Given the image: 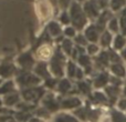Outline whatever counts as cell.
<instances>
[{"label":"cell","mask_w":126,"mask_h":122,"mask_svg":"<svg viewBox=\"0 0 126 122\" xmlns=\"http://www.w3.org/2000/svg\"><path fill=\"white\" fill-rule=\"evenodd\" d=\"M69 13L71 17V24L75 27L76 30H84L89 24V18L85 13L83 6L80 2L73 1L69 8Z\"/></svg>","instance_id":"6da1fadb"},{"label":"cell","mask_w":126,"mask_h":122,"mask_svg":"<svg viewBox=\"0 0 126 122\" xmlns=\"http://www.w3.org/2000/svg\"><path fill=\"white\" fill-rule=\"evenodd\" d=\"M65 53L62 51V49L57 48L54 50V55L51 58L49 67H50V71L57 78H63L65 73V67H66V57Z\"/></svg>","instance_id":"7a4b0ae2"},{"label":"cell","mask_w":126,"mask_h":122,"mask_svg":"<svg viewBox=\"0 0 126 122\" xmlns=\"http://www.w3.org/2000/svg\"><path fill=\"white\" fill-rule=\"evenodd\" d=\"M42 79L38 77L34 72L27 71V70H22V72L17 74L16 77V82L21 89H26V88L31 87H37L40 84Z\"/></svg>","instance_id":"3957f363"},{"label":"cell","mask_w":126,"mask_h":122,"mask_svg":"<svg viewBox=\"0 0 126 122\" xmlns=\"http://www.w3.org/2000/svg\"><path fill=\"white\" fill-rule=\"evenodd\" d=\"M44 96H46V88L40 87V85L26 88V89H22V92H21V97L23 99V101L35 103V104L40 100H42V98Z\"/></svg>","instance_id":"277c9868"},{"label":"cell","mask_w":126,"mask_h":122,"mask_svg":"<svg viewBox=\"0 0 126 122\" xmlns=\"http://www.w3.org/2000/svg\"><path fill=\"white\" fill-rule=\"evenodd\" d=\"M61 99H58L53 93H46V96L42 98L41 105L48 109L51 113H58L61 109Z\"/></svg>","instance_id":"5b68a950"},{"label":"cell","mask_w":126,"mask_h":122,"mask_svg":"<svg viewBox=\"0 0 126 122\" xmlns=\"http://www.w3.org/2000/svg\"><path fill=\"white\" fill-rule=\"evenodd\" d=\"M110 80H111V72L107 70H102L98 71L95 76L93 77V87L95 90L104 89L105 87L110 84Z\"/></svg>","instance_id":"8992f818"},{"label":"cell","mask_w":126,"mask_h":122,"mask_svg":"<svg viewBox=\"0 0 126 122\" xmlns=\"http://www.w3.org/2000/svg\"><path fill=\"white\" fill-rule=\"evenodd\" d=\"M104 92L106 93L107 98L110 101V108H113L116 105L117 100L122 97L123 87H118V85H114L110 83L107 87L104 88Z\"/></svg>","instance_id":"52a82bcc"},{"label":"cell","mask_w":126,"mask_h":122,"mask_svg":"<svg viewBox=\"0 0 126 122\" xmlns=\"http://www.w3.org/2000/svg\"><path fill=\"white\" fill-rule=\"evenodd\" d=\"M89 101L92 105L95 107H110V101L106 93L101 90H95L89 97Z\"/></svg>","instance_id":"ba28073f"},{"label":"cell","mask_w":126,"mask_h":122,"mask_svg":"<svg viewBox=\"0 0 126 122\" xmlns=\"http://www.w3.org/2000/svg\"><path fill=\"white\" fill-rule=\"evenodd\" d=\"M17 62L19 64V67L22 70H27V71H31V70L34 69L35 67V59L33 57V55L31 53V51H27L23 52L18 57Z\"/></svg>","instance_id":"9c48e42d"},{"label":"cell","mask_w":126,"mask_h":122,"mask_svg":"<svg viewBox=\"0 0 126 122\" xmlns=\"http://www.w3.org/2000/svg\"><path fill=\"white\" fill-rule=\"evenodd\" d=\"M83 9H84L87 18L91 20H96L102 11L96 0H85L83 2Z\"/></svg>","instance_id":"30bf717a"},{"label":"cell","mask_w":126,"mask_h":122,"mask_svg":"<svg viewBox=\"0 0 126 122\" xmlns=\"http://www.w3.org/2000/svg\"><path fill=\"white\" fill-rule=\"evenodd\" d=\"M54 55V50L53 47L50 42H44L41 43L38 47L37 51H35V57L38 58L40 61H48L51 60V58Z\"/></svg>","instance_id":"8fae6325"},{"label":"cell","mask_w":126,"mask_h":122,"mask_svg":"<svg viewBox=\"0 0 126 122\" xmlns=\"http://www.w3.org/2000/svg\"><path fill=\"white\" fill-rule=\"evenodd\" d=\"M103 31L104 30H102L95 22H93V23H89L86 28L84 29V35H85V37H86V39L89 40V42L98 43L101 33H102Z\"/></svg>","instance_id":"7c38bea8"},{"label":"cell","mask_w":126,"mask_h":122,"mask_svg":"<svg viewBox=\"0 0 126 122\" xmlns=\"http://www.w3.org/2000/svg\"><path fill=\"white\" fill-rule=\"evenodd\" d=\"M93 61H94V65H96L95 68L98 70V71L106 70V68H109L110 64H111L109 50H107V49H103V50H101L100 53L95 56V58H94Z\"/></svg>","instance_id":"4fadbf2b"},{"label":"cell","mask_w":126,"mask_h":122,"mask_svg":"<svg viewBox=\"0 0 126 122\" xmlns=\"http://www.w3.org/2000/svg\"><path fill=\"white\" fill-rule=\"evenodd\" d=\"M60 103L62 110H75L83 105L82 100L78 96H66L65 98L61 99Z\"/></svg>","instance_id":"5bb4252c"},{"label":"cell","mask_w":126,"mask_h":122,"mask_svg":"<svg viewBox=\"0 0 126 122\" xmlns=\"http://www.w3.org/2000/svg\"><path fill=\"white\" fill-rule=\"evenodd\" d=\"M33 72L37 74L38 77L42 79V80H46V79L50 78L51 77V71H50V67L47 63V61H39V62L35 64Z\"/></svg>","instance_id":"9a60e30c"},{"label":"cell","mask_w":126,"mask_h":122,"mask_svg":"<svg viewBox=\"0 0 126 122\" xmlns=\"http://www.w3.org/2000/svg\"><path fill=\"white\" fill-rule=\"evenodd\" d=\"M93 81L89 80V79H83V80L76 82V89L79 90L81 94L85 97H89L93 92Z\"/></svg>","instance_id":"2e32d148"},{"label":"cell","mask_w":126,"mask_h":122,"mask_svg":"<svg viewBox=\"0 0 126 122\" xmlns=\"http://www.w3.org/2000/svg\"><path fill=\"white\" fill-rule=\"evenodd\" d=\"M49 0H40L38 2V11L42 19H48L52 15V6Z\"/></svg>","instance_id":"e0dca14e"},{"label":"cell","mask_w":126,"mask_h":122,"mask_svg":"<svg viewBox=\"0 0 126 122\" xmlns=\"http://www.w3.org/2000/svg\"><path fill=\"white\" fill-rule=\"evenodd\" d=\"M109 71L111 74L115 77H118L121 79H126V67L124 62H116V63H111L109 67Z\"/></svg>","instance_id":"ac0fdd59"},{"label":"cell","mask_w":126,"mask_h":122,"mask_svg":"<svg viewBox=\"0 0 126 122\" xmlns=\"http://www.w3.org/2000/svg\"><path fill=\"white\" fill-rule=\"evenodd\" d=\"M113 39H114V35L110 30L105 29V30L101 33L100 40H98V44L101 46V48H102V49L112 48V44H113Z\"/></svg>","instance_id":"d6986e66"},{"label":"cell","mask_w":126,"mask_h":122,"mask_svg":"<svg viewBox=\"0 0 126 122\" xmlns=\"http://www.w3.org/2000/svg\"><path fill=\"white\" fill-rule=\"evenodd\" d=\"M46 30L48 31V33L53 38H57L59 36L63 35V29L62 26L59 21H54V20H51L49 21V23L47 24Z\"/></svg>","instance_id":"ffe728a7"},{"label":"cell","mask_w":126,"mask_h":122,"mask_svg":"<svg viewBox=\"0 0 126 122\" xmlns=\"http://www.w3.org/2000/svg\"><path fill=\"white\" fill-rule=\"evenodd\" d=\"M21 93H19L18 91L11 92L9 94L3 96V103L6 107L8 108H12V107H17V104L21 101Z\"/></svg>","instance_id":"44dd1931"},{"label":"cell","mask_w":126,"mask_h":122,"mask_svg":"<svg viewBox=\"0 0 126 122\" xmlns=\"http://www.w3.org/2000/svg\"><path fill=\"white\" fill-rule=\"evenodd\" d=\"M17 67L12 63H2L0 64V78L7 79L12 76H17Z\"/></svg>","instance_id":"7402d4cb"},{"label":"cell","mask_w":126,"mask_h":122,"mask_svg":"<svg viewBox=\"0 0 126 122\" xmlns=\"http://www.w3.org/2000/svg\"><path fill=\"white\" fill-rule=\"evenodd\" d=\"M72 89H73V84L71 82V79L61 78V80L59 81V84H58V88H57L60 96H67L71 92Z\"/></svg>","instance_id":"603a6c76"},{"label":"cell","mask_w":126,"mask_h":122,"mask_svg":"<svg viewBox=\"0 0 126 122\" xmlns=\"http://www.w3.org/2000/svg\"><path fill=\"white\" fill-rule=\"evenodd\" d=\"M126 47V36L123 35V33H116V35H114V39H113V44H112V48L114 49V50L118 51V52H121V51L123 50Z\"/></svg>","instance_id":"cb8c5ba5"},{"label":"cell","mask_w":126,"mask_h":122,"mask_svg":"<svg viewBox=\"0 0 126 122\" xmlns=\"http://www.w3.org/2000/svg\"><path fill=\"white\" fill-rule=\"evenodd\" d=\"M53 122H81L73 113L67 112H58L53 117Z\"/></svg>","instance_id":"d4e9b609"},{"label":"cell","mask_w":126,"mask_h":122,"mask_svg":"<svg viewBox=\"0 0 126 122\" xmlns=\"http://www.w3.org/2000/svg\"><path fill=\"white\" fill-rule=\"evenodd\" d=\"M110 118L111 122H126V113L113 107L110 110Z\"/></svg>","instance_id":"484cf974"},{"label":"cell","mask_w":126,"mask_h":122,"mask_svg":"<svg viewBox=\"0 0 126 122\" xmlns=\"http://www.w3.org/2000/svg\"><path fill=\"white\" fill-rule=\"evenodd\" d=\"M15 91H17V90H16V83L13 80H7L0 84V96L3 97Z\"/></svg>","instance_id":"4316f807"},{"label":"cell","mask_w":126,"mask_h":122,"mask_svg":"<svg viewBox=\"0 0 126 122\" xmlns=\"http://www.w3.org/2000/svg\"><path fill=\"white\" fill-rule=\"evenodd\" d=\"M78 63L80 67H82L83 69H87V68H91L93 67V59L90 55L87 53H83V55H80L78 58Z\"/></svg>","instance_id":"83f0119b"},{"label":"cell","mask_w":126,"mask_h":122,"mask_svg":"<svg viewBox=\"0 0 126 122\" xmlns=\"http://www.w3.org/2000/svg\"><path fill=\"white\" fill-rule=\"evenodd\" d=\"M74 47H75V43H74V41L71 40L70 38H64V40L61 42L62 51L66 56H69V57H71L72 52H73V50H74Z\"/></svg>","instance_id":"f1b7e54d"},{"label":"cell","mask_w":126,"mask_h":122,"mask_svg":"<svg viewBox=\"0 0 126 122\" xmlns=\"http://www.w3.org/2000/svg\"><path fill=\"white\" fill-rule=\"evenodd\" d=\"M107 30H110L113 35H116V33H120L121 32V24H120V18L114 16L111 20L109 21L106 27Z\"/></svg>","instance_id":"f546056e"},{"label":"cell","mask_w":126,"mask_h":122,"mask_svg":"<svg viewBox=\"0 0 126 122\" xmlns=\"http://www.w3.org/2000/svg\"><path fill=\"white\" fill-rule=\"evenodd\" d=\"M78 64L75 63L74 60H67L66 62V67H65V73H66L67 78L69 79H75V74H76V70H78Z\"/></svg>","instance_id":"4dcf8cb0"},{"label":"cell","mask_w":126,"mask_h":122,"mask_svg":"<svg viewBox=\"0 0 126 122\" xmlns=\"http://www.w3.org/2000/svg\"><path fill=\"white\" fill-rule=\"evenodd\" d=\"M110 9L114 13H120L124 8H126V0H110Z\"/></svg>","instance_id":"1f68e13d"},{"label":"cell","mask_w":126,"mask_h":122,"mask_svg":"<svg viewBox=\"0 0 126 122\" xmlns=\"http://www.w3.org/2000/svg\"><path fill=\"white\" fill-rule=\"evenodd\" d=\"M51 112L49 111L48 109H46L44 107H39V108H35L34 110V116L37 117H40V118L44 119V120H49V119H51Z\"/></svg>","instance_id":"d6a6232c"},{"label":"cell","mask_w":126,"mask_h":122,"mask_svg":"<svg viewBox=\"0 0 126 122\" xmlns=\"http://www.w3.org/2000/svg\"><path fill=\"white\" fill-rule=\"evenodd\" d=\"M59 81H60L59 78H57V77H50V78L44 80V88L50 90L57 89L58 84H59Z\"/></svg>","instance_id":"836d02e7"},{"label":"cell","mask_w":126,"mask_h":122,"mask_svg":"<svg viewBox=\"0 0 126 122\" xmlns=\"http://www.w3.org/2000/svg\"><path fill=\"white\" fill-rule=\"evenodd\" d=\"M101 51V46L98 43H94V42H90L89 44L86 46V53L92 56H96L98 55Z\"/></svg>","instance_id":"e575fe53"},{"label":"cell","mask_w":126,"mask_h":122,"mask_svg":"<svg viewBox=\"0 0 126 122\" xmlns=\"http://www.w3.org/2000/svg\"><path fill=\"white\" fill-rule=\"evenodd\" d=\"M73 39H74L73 40L74 43H75L76 46H81V47H85V48H86V46L90 43L89 40L86 39V37H85L84 33H78V35H76Z\"/></svg>","instance_id":"d590c367"},{"label":"cell","mask_w":126,"mask_h":122,"mask_svg":"<svg viewBox=\"0 0 126 122\" xmlns=\"http://www.w3.org/2000/svg\"><path fill=\"white\" fill-rule=\"evenodd\" d=\"M59 22L64 27L71 24V17H70V13L67 10H62V12L59 16Z\"/></svg>","instance_id":"8d00e7d4"},{"label":"cell","mask_w":126,"mask_h":122,"mask_svg":"<svg viewBox=\"0 0 126 122\" xmlns=\"http://www.w3.org/2000/svg\"><path fill=\"white\" fill-rule=\"evenodd\" d=\"M120 24H121V33L126 36V8H124L120 12Z\"/></svg>","instance_id":"74e56055"},{"label":"cell","mask_w":126,"mask_h":122,"mask_svg":"<svg viewBox=\"0 0 126 122\" xmlns=\"http://www.w3.org/2000/svg\"><path fill=\"white\" fill-rule=\"evenodd\" d=\"M63 35L65 36V38H74L76 36V28L73 27L72 24H69V26H65L64 29H63Z\"/></svg>","instance_id":"f35d334b"},{"label":"cell","mask_w":126,"mask_h":122,"mask_svg":"<svg viewBox=\"0 0 126 122\" xmlns=\"http://www.w3.org/2000/svg\"><path fill=\"white\" fill-rule=\"evenodd\" d=\"M115 108H117L118 110H121V111H123V112H126V97L122 96L118 99L117 102H116Z\"/></svg>","instance_id":"ab89813d"},{"label":"cell","mask_w":126,"mask_h":122,"mask_svg":"<svg viewBox=\"0 0 126 122\" xmlns=\"http://www.w3.org/2000/svg\"><path fill=\"white\" fill-rule=\"evenodd\" d=\"M0 122H18L13 114H0Z\"/></svg>","instance_id":"60d3db41"},{"label":"cell","mask_w":126,"mask_h":122,"mask_svg":"<svg viewBox=\"0 0 126 122\" xmlns=\"http://www.w3.org/2000/svg\"><path fill=\"white\" fill-rule=\"evenodd\" d=\"M58 3H59V7L62 10H67L71 6L72 1L71 0H58Z\"/></svg>","instance_id":"b9f144b4"},{"label":"cell","mask_w":126,"mask_h":122,"mask_svg":"<svg viewBox=\"0 0 126 122\" xmlns=\"http://www.w3.org/2000/svg\"><path fill=\"white\" fill-rule=\"evenodd\" d=\"M85 72H84V69H83L82 67H79L78 70H76V74H75V79L78 81L80 80H83V79H85Z\"/></svg>","instance_id":"7bdbcfd3"},{"label":"cell","mask_w":126,"mask_h":122,"mask_svg":"<svg viewBox=\"0 0 126 122\" xmlns=\"http://www.w3.org/2000/svg\"><path fill=\"white\" fill-rule=\"evenodd\" d=\"M98 3V6L101 7V9L102 10H104V9H107L110 7V0H96Z\"/></svg>","instance_id":"ee69618b"},{"label":"cell","mask_w":126,"mask_h":122,"mask_svg":"<svg viewBox=\"0 0 126 122\" xmlns=\"http://www.w3.org/2000/svg\"><path fill=\"white\" fill-rule=\"evenodd\" d=\"M47 120H44V119L40 118V117H37V116H32L30 119H29L28 122H46Z\"/></svg>","instance_id":"f6af8a7d"},{"label":"cell","mask_w":126,"mask_h":122,"mask_svg":"<svg viewBox=\"0 0 126 122\" xmlns=\"http://www.w3.org/2000/svg\"><path fill=\"white\" fill-rule=\"evenodd\" d=\"M121 57H122V59H123V61H124V62H126V47L124 49H123L122 51H121Z\"/></svg>","instance_id":"bcb514c9"},{"label":"cell","mask_w":126,"mask_h":122,"mask_svg":"<svg viewBox=\"0 0 126 122\" xmlns=\"http://www.w3.org/2000/svg\"><path fill=\"white\" fill-rule=\"evenodd\" d=\"M122 96L126 97V79H125V83L123 85V92H122Z\"/></svg>","instance_id":"7dc6e473"},{"label":"cell","mask_w":126,"mask_h":122,"mask_svg":"<svg viewBox=\"0 0 126 122\" xmlns=\"http://www.w3.org/2000/svg\"><path fill=\"white\" fill-rule=\"evenodd\" d=\"M2 105H4V103H3V98H1V96H0V108H2Z\"/></svg>","instance_id":"c3c4849f"},{"label":"cell","mask_w":126,"mask_h":122,"mask_svg":"<svg viewBox=\"0 0 126 122\" xmlns=\"http://www.w3.org/2000/svg\"><path fill=\"white\" fill-rule=\"evenodd\" d=\"M49 1H50V2H51V3H52V4H53V6H55V4H57V3H58V0H49Z\"/></svg>","instance_id":"681fc988"},{"label":"cell","mask_w":126,"mask_h":122,"mask_svg":"<svg viewBox=\"0 0 126 122\" xmlns=\"http://www.w3.org/2000/svg\"><path fill=\"white\" fill-rule=\"evenodd\" d=\"M75 1H76V2H80V3H81V2H84L85 0H75Z\"/></svg>","instance_id":"f907efd6"},{"label":"cell","mask_w":126,"mask_h":122,"mask_svg":"<svg viewBox=\"0 0 126 122\" xmlns=\"http://www.w3.org/2000/svg\"><path fill=\"white\" fill-rule=\"evenodd\" d=\"M2 83V78H0V84Z\"/></svg>","instance_id":"816d5d0a"},{"label":"cell","mask_w":126,"mask_h":122,"mask_svg":"<svg viewBox=\"0 0 126 122\" xmlns=\"http://www.w3.org/2000/svg\"><path fill=\"white\" fill-rule=\"evenodd\" d=\"M125 113H126V112H125Z\"/></svg>","instance_id":"f5cc1de1"}]
</instances>
